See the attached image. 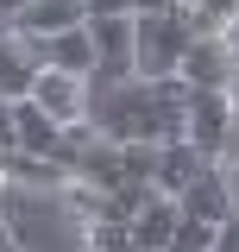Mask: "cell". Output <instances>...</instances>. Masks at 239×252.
<instances>
[{"mask_svg": "<svg viewBox=\"0 0 239 252\" xmlns=\"http://www.w3.org/2000/svg\"><path fill=\"white\" fill-rule=\"evenodd\" d=\"M214 252H239V215L220 220V233H214Z\"/></svg>", "mask_w": 239, "mask_h": 252, "instance_id": "cell-19", "label": "cell"}, {"mask_svg": "<svg viewBox=\"0 0 239 252\" xmlns=\"http://www.w3.org/2000/svg\"><path fill=\"white\" fill-rule=\"evenodd\" d=\"M26 6H31V0H0V26L13 32V26H19V13H26Z\"/></svg>", "mask_w": 239, "mask_h": 252, "instance_id": "cell-20", "label": "cell"}, {"mask_svg": "<svg viewBox=\"0 0 239 252\" xmlns=\"http://www.w3.org/2000/svg\"><path fill=\"white\" fill-rule=\"evenodd\" d=\"M0 252H19V233H13V220H6V208H0Z\"/></svg>", "mask_w": 239, "mask_h": 252, "instance_id": "cell-21", "label": "cell"}, {"mask_svg": "<svg viewBox=\"0 0 239 252\" xmlns=\"http://www.w3.org/2000/svg\"><path fill=\"white\" fill-rule=\"evenodd\" d=\"M38 69H44L38 44L19 38V32H6V38H0V101H26L31 82H38Z\"/></svg>", "mask_w": 239, "mask_h": 252, "instance_id": "cell-9", "label": "cell"}, {"mask_svg": "<svg viewBox=\"0 0 239 252\" xmlns=\"http://www.w3.org/2000/svg\"><path fill=\"white\" fill-rule=\"evenodd\" d=\"M94 132L114 145H170L189 132V82L182 76H126L94 94Z\"/></svg>", "mask_w": 239, "mask_h": 252, "instance_id": "cell-1", "label": "cell"}, {"mask_svg": "<svg viewBox=\"0 0 239 252\" xmlns=\"http://www.w3.org/2000/svg\"><path fill=\"white\" fill-rule=\"evenodd\" d=\"M89 19H139V0H89Z\"/></svg>", "mask_w": 239, "mask_h": 252, "instance_id": "cell-17", "label": "cell"}, {"mask_svg": "<svg viewBox=\"0 0 239 252\" xmlns=\"http://www.w3.org/2000/svg\"><path fill=\"white\" fill-rule=\"evenodd\" d=\"M38 57H44V69H63V76H101V51H94V32H89V19L82 26H69V32H57V38H44L38 44Z\"/></svg>", "mask_w": 239, "mask_h": 252, "instance_id": "cell-8", "label": "cell"}, {"mask_svg": "<svg viewBox=\"0 0 239 252\" xmlns=\"http://www.w3.org/2000/svg\"><path fill=\"white\" fill-rule=\"evenodd\" d=\"M233 89H239V82H233Z\"/></svg>", "mask_w": 239, "mask_h": 252, "instance_id": "cell-25", "label": "cell"}, {"mask_svg": "<svg viewBox=\"0 0 239 252\" xmlns=\"http://www.w3.org/2000/svg\"><path fill=\"white\" fill-rule=\"evenodd\" d=\"M89 32H94V51H101L94 89L139 76V19H89Z\"/></svg>", "mask_w": 239, "mask_h": 252, "instance_id": "cell-5", "label": "cell"}, {"mask_svg": "<svg viewBox=\"0 0 239 252\" xmlns=\"http://www.w3.org/2000/svg\"><path fill=\"white\" fill-rule=\"evenodd\" d=\"M177 202H182V215H189V220H214V227H220V220L239 215V177L227 170V164H208Z\"/></svg>", "mask_w": 239, "mask_h": 252, "instance_id": "cell-6", "label": "cell"}, {"mask_svg": "<svg viewBox=\"0 0 239 252\" xmlns=\"http://www.w3.org/2000/svg\"><path fill=\"white\" fill-rule=\"evenodd\" d=\"M13 126H19V152H38V158H63V139L69 126H57L38 101H13Z\"/></svg>", "mask_w": 239, "mask_h": 252, "instance_id": "cell-13", "label": "cell"}, {"mask_svg": "<svg viewBox=\"0 0 239 252\" xmlns=\"http://www.w3.org/2000/svg\"><path fill=\"white\" fill-rule=\"evenodd\" d=\"M177 227H182V202L177 195H151L145 208L132 215V240H139V252H170V240H177Z\"/></svg>", "mask_w": 239, "mask_h": 252, "instance_id": "cell-10", "label": "cell"}, {"mask_svg": "<svg viewBox=\"0 0 239 252\" xmlns=\"http://www.w3.org/2000/svg\"><path fill=\"white\" fill-rule=\"evenodd\" d=\"M0 38H6V26H0Z\"/></svg>", "mask_w": 239, "mask_h": 252, "instance_id": "cell-24", "label": "cell"}, {"mask_svg": "<svg viewBox=\"0 0 239 252\" xmlns=\"http://www.w3.org/2000/svg\"><path fill=\"white\" fill-rule=\"evenodd\" d=\"M214 220H189L182 215V227H177V240H170V252H214Z\"/></svg>", "mask_w": 239, "mask_h": 252, "instance_id": "cell-16", "label": "cell"}, {"mask_svg": "<svg viewBox=\"0 0 239 252\" xmlns=\"http://www.w3.org/2000/svg\"><path fill=\"white\" fill-rule=\"evenodd\" d=\"M177 76L189 82V94H227L239 82V38L233 32H202Z\"/></svg>", "mask_w": 239, "mask_h": 252, "instance_id": "cell-3", "label": "cell"}, {"mask_svg": "<svg viewBox=\"0 0 239 252\" xmlns=\"http://www.w3.org/2000/svg\"><path fill=\"white\" fill-rule=\"evenodd\" d=\"M89 252H139V240H132V220H89Z\"/></svg>", "mask_w": 239, "mask_h": 252, "instance_id": "cell-14", "label": "cell"}, {"mask_svg": "<svg viewBox=\"0 0 239 252\" xmlns=\"http://www.w3.org/2000/svg\"><path fill=\"white\" fill-rule=\"evenodd\" d=\"M233 126H239V89H233Z\"/></svg>", "mask_w": 239, "mask_h": 252, "instance_id": "cell-23", "label": "cell"}, {"mask_svg": "<svg viewBox=\"0 0 239 252\" xmlns=\"http://www.w3.org/2000/svg\"><path fill=\"white\" fill-rule=\"evenodd\" d=\"M208 164H214V158L202 152V145H189V139H170V145H157V189H164V195H182V189L195 183Z\"/></svg>", "mask_w": 239, "mask_h": 252, "instance_id": "cell-12", "label": "cell"}, {"mask_svg": "<svg viewBox=\"0 0 239 252\" xmlns=\"http://www.w3.org/2000/svg\"><path fill=\"white\" fill-rule=\"evenodd\" d=\"M233 38H239V0H233Z\"/></svg>", "mask_w": 239, "mask_h": 252, "instance_id": "cell-22", "label": "cell"}, {"mask_svg": "<svg viewBox=\"0 0 239 252\" xmlns=\"http://www.w3.org/2000/svg\"><path fill=\"white\" fill-rule=\"evenodd\" d=\"M195 38L202 32L189 19V6L182 13H139V76H177Z\"/></svg>", "mask_w": 239, "mask_h": 252, "instance_id": "cell-2", "label": "cell"}, {"mask_svg": "<svg viewBox=\"0 0 239 252\" xmlns=\"http://www.w3.org/2000/svg\"><path fill=\"white\" fill-rule=\"evenodd\" d=\"M19 152V126H13V101H0V158Z\"/></svg>", "mask_w": 239, "mask_h": 252, "instance_id": "cell-18", "label": "cell"}, {"mask_svg": "<svg viewBox=\"0 0 239 252\" xmlns=\"http://www.w3.org/2000/svg\"><path fill=\"white\" fill-rule=\"evenodd\" d=\"M89 19V0H31L26 13H19V38H31V44H44V38H57V32L82 26Z\"/></svg>", "mask_w": 239, "mask_h": 252, "instance_id": "cell-11", "label": "cell"}, {"mask_svg": "<svg viewBox=\"0 0 239 252\" xmlns=\"http://www.w3.org/2000/svg\"><path fill=\"white\" fill-rule=\"evenodd\" d=\"M195 32H233V0H189Z\"/></svg>", "mask_w": 239, "mask_h": 252, "instance_id": "cell-15", "label": "cell"}, {"mask_svg": "<svg viewBox=\"0 0 239 252\" xmlns=\"http://www.w3.org/2000/svg\"><path fill=\"white\" fill-rule=\"evenodd\" d=\"M26 101H38L57 126H82L94 114V82L89 76H63V69H38V82H31Z\"/></svg>", "mask_w": 239, "mask_h": 252, "instance_id": "cell-4", "label": "cell"}, {"mask_svg": "<svg viewBox=\"0 0 239 252\" xmlns=\"http://www.w3.org/2000/svg\"><path fill=\"white\" fill-rule=\"evenodd\" d=\"M189 145H202V152L220 164L227 145H233V89L227 94H189V132H182Z\"/></svg>", "mask_w": 239, "mask_h": 252, "instance_id": "cell-7", "label": "cell"}]
</instances>
